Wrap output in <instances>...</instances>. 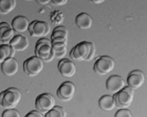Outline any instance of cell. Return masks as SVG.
Returning <instances> with one entry per match:
<instances>
[{"mask_svg":"<svg viewBox=\"0 0 147 117\" xmlns=\"http://www.w3.org/2000/svg\"><path fill=\"white\" fill-rule=\"evenodd\" d=\"M22 93L16 87H9L0 92V106L6 110L14 109L22 99Z\"/></svg>","mask_w":147,"mask_h":117,"instance_id":"1","label":"cell"},{"mask_svg":"<svg viewBox=\"0 0 147 117\" xmlns=\"http://www.w3.org/2000/svg\"><path fill=\"white\" fill-rule=\"evenodd\" d=\"M35 54L43 62H51L55 58V56L51 40L47 38L39 40L35 47Z\"/></svg>","mask_w":147,"mask_h":117,"instance_id":"2","label":"cell"},{"mask_svg":"<svg viewBox=\"0 0 147 117\" xmlns=\"http://www.w3.org/2000/svg\"><path fill=\"white\" fill-rule=\"evenodd\" d=\"M113 98L116 107L120 109H126L132 103L134 90L129 86H125L119 92L114 94Z\"/></svg>","mask_w":147,"mask_h":117,"instance_id":"3","label":"cell"},{"mask_svg":"<svg viewBox=\"0 0 147 117\" xmlns=\"http://www.w3.org/2000/svg\"><path fill=\"white\" fill-rule=\"evenodd\" d=\"M94 43L89 41H82L75 46L69 53V57L74 61H86L89 57Z\"/></svg>","mask_w":147,"mask_h":117,"instance_id":"4","label":"cell"},{"mask_svg":"<svg viewBox=\"0 0 147 117\" xmlns=\"http://www.w3.org/2000/svg\"><path fill=\"white\" fill-rule=\"evenodd\" d=\"M56 100L52 94L41 93L35 100V106L36 111L41 114H46L55 107Z\"/></svg>","mask_w":147,"mask_h":117,"instance_id":"5","label":"cell"},{"mask_svg":"<svg viewBox=\"0 0 147 117\" xmlns=\"http://www.w3.org/2000/svg\"><path fill=\"white\" fill-rule=\"evenodd\" d=\"M115 62L114 59L108 56H102L97 59L93 66V70L97 74L105 75L114 70Z\"/></svg>","mask_w":147,"mask_h":117,"instance_id":"6","label":"cell"},{"mask_svg":"<svg viewBox=\"0 0 147 117\" xmlns=\"http://www.w3.org/2000/svg\"><path fill=\"white\" fill-rule=\"evenodd\" d=\"M23 68L24 72L28 77H35L43 70L44 62L36 56H33L24 62Z\"/></svg>","mask_w":147,"mask_h":117,"instance_id":"7","label":"cell"},{"mask_svg":"<svg viewBox=\"0 0 147 117\" xmlns=\"http://www.w3.org/2000/svg\"><path fill=\"white\" fill-rule=\"evenodd\" d=\"M50 30L51 28L47 23L37 20L31 22L28 28L30 35L33 38H42L46 36L49 35Z\"/></svg>","mask_w":147,"mask_h":117,"instance_id":"8","label":"cell"},{"mask_svg":"<svg viewBox=\"0 0 147 117\" xmlns=\"http://www.w3.org/2000/svg\"><path fill=\"white\" fill-rule=\"evenodd\" d=\"M76 91V86L72 82L65 81L58 88L56 92L57 97L62 102H68L74 98Z\"/></svg>","mask_w":147,"mask_h":117,"instance_id":"9","label":"cell"},{"mask_svg":"<svg viewBox=\"0 0 147 117\" xmlns=\"http://www.w3.org/2000/svg\"><path fill=\"white\" fill-rule=\"evenodd\" d=\"M58 70L61 75L65 78H72L75 75L77 68L76 65L71 59H61L57 65Z\"/></svg>","mask_w":147,"mask_h":117,"instance_id":"10","label":"cell"},{"mask_svg":"<svg viewBox=\"0 0 147 117\" xmlns=\"http://www.w3.org/2000/svg\"><path fill=\"white\" fill-rule=\"evenodd\" d=\"M145 81L144 73L140 70H134L130 72L127 77L128 86L134 90L140 88Z\"/></svg>","mask_w":147,"mask_h":117,"instance_id":"11","label":"cell"},{"mask_svg":"<svg viewBox=\"0 0 147 117\" xmlns=\"http://www.w3.org/2000/svg\"><path fill=\"white\" fill-rule=\"evenodd\" d=\"M125 86L124 79L118 75L110 76L106 81V87L107 91L114 95L121 91Z\"/></svg>","mask_w":147,"mask_h":117,"instance_id":"12","label":"cell"},{"mask_svg":"<svg viewBox=\"0 0 147 117\" xmlns=\"http://www.w3.org/2000/svg\"><path fill=\"white\" fill-rule=\"evenodd\" d=\"M1 71L7 77H12L19 70V63L14 58H8L1 63Z\"/></svg>","mask_w":147,"mask_h":117,"instance_id":"13","label":"cell"},{"mask_svg":"<svg viewBox=\"0 0 147 117\" xmlns=\"http://www.w3.org/2000/svg\"><path fill=\"white\" fill-rule=\"evenodd\" d=\"M14 36V31L8 23H0V42L2 45H8Z\"/></svg>","mask_w":147,"mask_h":117,"instance_id":"14","label":"cell"},{"mask_svg":"<svg viewBox=\"0 0 147 117\" xmlns=\"http://www.w3.org/2000/svg\"><path fill=\"white\" fill-rule=\"evenodd\" d=\"M8 45L12 47L16 52H22L28 48L29 42L26 36L22 35H17L14 36Z\"/></svg>","mask_w":147,"mask_h":117,"instance_id":"15","label":"cell"},{"mask_svg":"<svg viewBox=\"0 0 147 117\" xmlns=\"http://www.w3.org/2000/svg\"><path fill=\"white\" fill-rule=\"evenodd\" d=\"M30 22L26 17L18 15L14 18L12 21V29L14 32L18 33H24L28 30Z\"/></svg>","mask_w":147,"mask_h":117,"instance_id":"16","label":"cell"},{"mask_svg":"<svg viewBox=\"0 0 147 117\" xmlns=\"http://www.w3.org/2000/svg\"><path fill=\"white\" fill-rule=\"evenodd\" d=\"M93 18L89 14L85 12L78 14L75 19V23L78 28L82 30H87L92 28Z\"/></svg>","mask_w":147,"mask_h":117,"instance_id":"17","label":"cell"},{"mask_svg":"<svg viewBox=\"0 0 147 117\" xmlns=\"http://www.w3.org/2000/svg\"><path fill=\"white\" fill-rule=\"evenodd\" d=\"M51 42L52 48L54 52L55 58L61 59L63 58L67 53L68 42L63 41H55Z\"/></svg>","mask_w":147,"mask_h":117,"instance_id":"18","label":"cell"},{"mask_svg":"<svg viewBox=\"0 0 147 117\" xmlns=\"http://www.w3.org/2000/svg\"><path fill=\"white\" fill-rule=\"evenodd\" d=\"M98 104L102 110L107 112L113 111L116 107L113 96L109 95L102 96L99 100Z\"/></svg>","mask_w":147,"mask_h":117,"instance_id":"19","label":"cell"},{"mask_svg":"<svg viewBox=\"0 0 147 117\" xmlns=\"http://www.w3.org/2000/svg\"><path fill=\"white\" fill-rule=\"evenodd\" d=\"M16 51L9 45H0V63L3 62L7 59L14 58Z\"/></svg>","mask_w":147,"mask_h":117,"instance_id":"20","label":"cell"},{"mask_svg":"<svg viewBox=\"0 0 147 117\" xmlns=\"http://www.w3.org/2000/svg\"><path fill=\"white\" fill-rule=\"evenodd\" d=\"M17 6L15 0H0V14L6 15L12 12Z\"/></svg>","mask_w":147,"mask_h":117,"instance_id":"21","label":"cell"},{"mask_svg":"<svg viewBox=\"0 0 147 117\" xmlns=\"http://www.w3.org/2000/svg\"><path fill=\"white\" fill-rule=\"evenodd\" d=\"M68 31L66 27L58 26L56 27L53 31L51 36V40L57 38H63L68 40Z\"/></svg>","mask_w":147,"mask_h":117,"instance_id":"22","label":"cell"},{"mask_svg":"<svg viewBox=\"0 0 147 117\" xmlns=\"http://www.w3.org/2000/svg\"><path fill=\"white\" fill-rule=\"evenodd\" d=\"M67 113L65 108L61 106H55L45 114V117H66Z\"/></svg>","mask_w":147,"mask_h":117,"instance_id":"23","label":"cell"},{"mask_svg":"<svg viewBox=\"0 0 147 117\" xmlns=\"http://www.w3.org/2000/svg\"><path fill=\"white\" fill-rule=\"evenodd\" d=\"M1 117H20V113L16 109L5 110L3 112Z\"/></svg>","mask_w":147,"mask_h":117,"instance_id":"24","label":"cell"},{"mask_svg":"<svg viewBox=\"0 0 147 117\" xmlns=\"http://www.w3.org/2000/svg\"><path fill=\"white\" fill-rule=\"evenodd\" d=\"M63 17V14L61 11H55L51 14V22L54 24H60L62 22L59 20V17Z\"/></svg>","mask_w":147,"mask_h":117,"instance_id":"25","label":"cell"},{"mask_svg":"<svg viewBox=\"0 0 147 117\" xmlns=\"http://www.w3.org/2000/svg\"><path fill=\"white\" fill-rule=\"evenodd\" d=\"M114 117H132V113L127 109H120L115 113Z\"/></svg>","mask_w":147,"mask_h":117,"instance_id":"26","label":"cell"},{"mask_svg":"<svg viewBox=\"0 0 147 117\" xmlns=\"http://www.w3.org/2000/svg\"><path fill=\"white\" fill-rule=\"evenodd\" d=\"M24 117H44L42 114L36 110H33L29 112Z\"/></svg>","mask_w":147,"mask_h":117,"instance_id":"27","label":"cell"},{"mask_svg":"<svg viewBox=\"0 0 147 117\" xmlns=\"http://www.w3.org/2000/svg\"><path fill=\"white\" fill-rule=\"evenodd\" d=\"M68 2L67 0H61V1H57V0H51L50 1V3H51L54 6H62L66 5Z\"/></svg>","mask_w":147,"mask_h":117,"instance_id":"28","label":"cell"},{"mask_svg":"<svg viewBox=\"0 0 147 117\" xmlns=\"http://www.w3.org/2000/svg\"><path fill=\"white\" fill-rule=\"evenodd\" d=\"M95 52H96V48H95V46L93 44V45H92V48H91V51L89 53V57H88L87 60L86 61H92L94 58L95 55Z\"/></svg>","mask_w":147,"mask_h":117,"instance_id":"29","label":"cell"},{"mask_svg":"<svg viewBox=\"0 0 147 117\" xmlns=\"http://www.w3.org/2000/svg\"><path fill=\"white\" fill-rule=\"evenodd\" d=\"M36 2L39 5H47L49 3H50V0H37Z\"/></svg>","mask_w":147,"mask_h":117,"instance_id":"30","label":"cell"},{"mask_svg":"<svg viewBox=\"0 0 147 117\" xmlns=\"http://www.w3.org/2000/svg\"><path fill=\"white\" fill-rule=\"evenodd\" d=\"M91 2L95 4H96V5H100L101 3H103L104 2V0H96V1H92Z\"/></svg>","mask_w":147,"mask_h":117,"instance_id":"31","label":"cell"},{"mask_svg":"<svg viewBox=\"0 0 147 117\" xmlns=\"http://www.w3.org/2000/svg\"><path fill=\"white\" fill-rule=\"evenodd\" d=\"M1 23V18H0V23Z\"/></svg>","mask_w":147,"mask_h":117,"instance_id":"32","label":"cell"}]
</instances>
